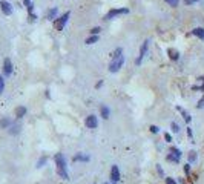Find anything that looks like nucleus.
<instances>
[{
  "label": "nucleus",
  "instance_id": "f257e3e1",
  "mask_svg": "<svg viewBox=\"0 0 204 184\" xmlns=\"http://www.w3.org/2000/svg\"><path fill=\"white\" fill-rule=\"evenodd\" d=\"M123 63H124V55H123L121 48H118V49L114 52V55H112V61H111V64H109V71H111L112 74L118 72V71L123 68Z\"/></svg>",
  "mask_w": 204,
  "mask_h": 184
},
{
  "label": "nucleus",
  "instance_id": "f03ea898",
  "mask_svg": "<svg viewBox=\"0 0 204 184\" xmlns=\"http://www.w3.org/2000/svg\"><path fill=\"white\" fill-rule=\"evenodd\" d=\"M54 160H55V166H57V175L61 176L63 179H68L69 175L66 172V160H65L63 153H55Z\"/></svg>",
  "mask_w": 204,
  "mask_h": 184
},
{
  "label": "nucleus",
  "instance_id": "7ed1b4c3",
  "mask_svg": "<svg viewBox=\"0 0 204 184\" xmlns=\"http://www.w3.org/2000/svg\"><path fill=\"white\" fill-rule=\"evenodd\" d=\"M69 13H65L63 16H60L58 19H55L54 20V26H55V29L57 31H63V28H65V25H66V22L69 20Z\"/></svg>",
  "mask_w": 204,
  "mask_h": 184
},
{
  "label": "nucleus",
  "instance_id": "20e7f679",
  "mask_svg": "<svg viewBox=\"0 0 204 184\" xmlns=\"http://www.w3.org/2000/svg\"><path fill=\"white\" fill-rule=\"evenodd\" d=\"M121 14H129V9L128 8H115V9H111L106 16H105V19L106 20H112L114 17H117V16H121Z\"/></svg>",
  "mask_w": 204,
  "mask_h": 184
},
{
  "label": "nucleus",
  "instance_id": "39448f33",
  "mask_svg": "<svg viewBox=\"0 0 204 184\" xmlns=\"http://www.w3.org/2000/svg\"><path fill=\"white\" fill-rule=\"evenodd\" d=\"M84 124H86V127H89V129H95V127L98 126V120H97L95 115H87L86 120H84Z\"/></svg>",
  "mask_w": 204,
  "mask_h": 184
},
{
  "label": "nucleus",
  "instance_id": "423d86ee",
  "mask_svg": "<svg viewBox=\"0 0 204 184\" xmlns=\"http://www.w3.org/2000/svg\"><path fill=\"white\" fill-rule=\"evenodd\" d=\"M147 48H149V40H146V42L143 43V46H141V49H140V55H138V58H137L135 64H141V60H143V57L146 55V52H147Z\"/></svg>",
  "mask_w": 204,
  "mask_h": 184
},
{
  "label": "nucleus",
  "instance_id": "0eeeda50",
  "mask_svg": "<svg viewBox=\"0 0 204 184\" xmlns=\"http://www.w3.org/2000/svg\"><path fill=\"white\" fill-rule=\"evenodd\" d=\"M0 8H2V13H3L5 16H11V14H13V6H11V3L5 2V0H2V2H0Z\"/></svg>",
  "mask_w": 204,
  "mask_h": 184
},
{
  "label": "nucleus",
  "instance_id": "6e6552de",
  "mask_svg": "<svg viewBox=\"0 0 204 184\" xmlns=\"http://www.w3.org/2000/svg\"><path fill=\"white\" fill-rule=\"evenodd\" d=\"M3 74L6 77H9L13 74V63H11L9 58H5V61H3Z\"/></svg>",
  "mask_w": 204,
  "mask_h": 184
},
{
  "label": "nucleus",
  "instance_id": "1a4fd4ad",
  "mask_svg": "<svg viewBox=\"0 0 204 184\" xmlns=\"http://www.w3.org/2000/svg\"><path fill=\"white\" fill-rule=\"evenodd\" d=\"M111 179H112V182H118L120 181V170H118V166H112V169H111Z\"/></svg>",
  "mask_w": 204,
  "mask_h": 184
},
{
  "label": "nucleus",
  "instance_id": "9d476101",
  "mask_svg": "<svg viewBox=\"0 0 204 184\" xmlns=\"http://www.w3.org/2000/svg\"><path fill=\"white\" fill-rule=\"evenodd\" d=\"M167 55H169V58L173 60V61L180 58V52H178L176 49H167Z\"/></svg>",
  "mask_w": 204,
  "mask_h": 184
},
{
  "label": "nucleus",
  "instance_id": "9b49d317",
  "mask_svg": "<svg viewBox=\"0 0 204 184\" xmlns=\"http://www.w3.org/2000/svg\"><path fill=\"white\" fill-rule=\"evenodd\" d=\"M192 35H196L198 39L204 40V28H195V29L192 31Z\"/></svg>",
  "mask_w": 204,
  "mask_h": 184
},
{
  "label": "nucleus",
  "instance_id": "f8f14e48",
  "mask_svg": "<svg viewBox=\"0 0 204 184\" xmlns=\"http://www.w3.org/2000/svg\"><path fill=\"white\" fill-rule=\"evenodd\" d=\"M100 112H101V117H103L105 120H108V118H109L111 111H109V108H108V106H101V108H100Z\"/></svg>",
  "mask_w": 204,
  "mask_h": 184
},
{
  "label": "nucleus",
  "instance_id": "ddd939ff",
  "mask_svg": "<svg viewBox=\"0 0 204 184\" xmlns=\"http://www.w3.org/2000/svg\"><path fill=\"white\" fill-rule=\"evenodd\" d=\"M25 114H26V108H25V106H20V108L16 109V117H17V118L25 117Z\"/></svg>",
  "mask_w": 204,
  "mask_h": 184
},
{
  "label": "nucleus",
  "instance_id": "4468645a",
  "mask_svg": "<svg viewBox=\"0 0 204 184\" xmlns=\"http://www.w3.org/2000/svg\"><path fill=\"white\" fill-rule=\"evenodd\" d=\"M19 132H20V124H16V123H14V124L9 126V134H11V135H17Z\"/></svg>",
  "mask_w": 204,
  "mask_h": 184
},
{
  "label": "nucleus",
  "instance_id": "2eb2a0df",
  "mask_svg": "<svg viewBox=\"0 0 204 184\" xmlns=\"http://www.w3.org/2000/svg\"><path fill=\"white\" fill-rule=\"evenodd\" d=\"M11 124L13 123H11L9 118H2V120H0V127H2V129H8Z\"/></svg>",
  "mask_w": 204,
  "mask_h": 184
},
{
  "label": "nucleus",
  "instance_id": "dca6fc26",
  "mask_svg": "<svg viewBox=\"0 0 204 184\" xmlns=\"http://www.w3.org/2000/svg\"><path fill=\"white\" fill-rule=\"evenodd\" d=\"M57 13H58V8H52V9H49V11H48V19H49V20H55Z\"/></svg>",
  "mask_w": 204,
  "mask_h": 184
},
{
  "label": "nucleus",
  "instance_id": "f3484780",
  "mask_svg": "<svg viewBox=\"0 0 204 184\" xmlns=\"http://www.w3.org/2000/svg\"><path fill=\"white\" fill-rule=\"evenodd\" d=\"M74 161H84V163H87V161H89V156H87V155H81V153H77V155L74 156Z\"/></svg>",
  "mask_w": 204,
  "mask_h": 184
},
{
  "label": "nucleus",
  "instance_id": "a211bd4d",
  "mask_svg": "<svg viewBox=\"0 0 204 184\" xmlns=\"http://www.w3.org/2000/svg\"><path fill=\"white\" fill-rule=\"evenodd\" d=\"M176 109H178V111L183 114V117H184V121H186V123H190V115H189V114H187V112H186L183 108H180V106H178Z\"/></svg>",
  "mask_w": 204,
  "mask_h": 184
},
{
  "label": "nucleus",
  "instance_id": "6ab92c4d",
  "mask_svg": "<svg viewBox=\"0 0 204 184\" xmlns=\"http://www.w3.org/2000/svg\"><path fill=\"white\" fill-rule=\"evenodd\" d=\"M166 160H167V161H172V163H180V158H178V156H175L173 153H167Z\"/></svg>",
  "mask_w": 204,
  "mask_h": 184
},
{
  "label": "nucleus",
  "instance_id": "aec40b11",
  "mask_svg": "<svg viewBox=\"0 0 204 184\" xmlns=\"http://www.w3.org/2000/svg\"><path fill=\"white\" fill-rule=\"evenodd\" d=\"M97 40H98V35H91L89 39H86V45H94L97 43Z\"/></svg>",
  "mask_w": 204,
  "mask_h": 184
},
{
  "label": "nucleus",
  "instance_id": "412c9836",
  "mask_svg": "<svg viewBox=\"0 0 204 184\" xmlns=\"http://www.w3.org/2000/svg\"><path fill=\"white\" fill-rule=\"evenodd\" d=\"M170 153H173L175 156L181 158V150H180V149H176V147H170Z\"/></svg>",
  "mask_w": 204,
  "mask_h": 184
},
{
  "label": "nucleus",
  "instance_id": "4be33fe9",
  "mask_svg": "<svg viewBox=\"0 0 204 184\" xmlns=\"http://www.w3.org/2000/svg\"><path fill=\"white\" fill-rule=\"evenodd\" d=\"M195 161H196V152L192 150V152L189 153V163H195Z\"/></svg>",
  "mask_w": 204,
  "mask_h": 184
},
{
  "label": "nucleus",
  "instance_id": "5701e85b",
  "mask_svg": "<svg viewBox=\"0 0 204 184\" xmlns=\"http://www.w3.org/2000/svg\"><path fill=\"white\" fill-rule=\"evenodd\" d=\"M100 31H101V28H100V26H95V28L91 29V35H98Z\"/></svg>",
  "mask_w": 204,
  "mask_h": 184
},
{
  "label": "nucleus",
  "instance_id": "b1692460",
  "mask_svg": "<svg viewBox=\"0 0 204 184\" xmlns=\"http://www.w3.org/2000/svg\"><path fill=\"white\" fill-rule=\"evenodd\" d=\"M46 160H48L46 156H42V158L39 160V163H37V167H39V169H40V167H43V164H46Z\"/></svg>",
  "mask_w": 204,
  "mask_h": 184
},
{
  "label": "nucleus",
  "instance_id": "393cba45",
  "mask_svg": "<svg viewBox=\"0 0 204 184\" xmlns=\"http://www.w3.org/2000/svg\"><path fill=\"white\" fill-rule=\"evenodd\" d=\"M170 127H172V132H173V134H178V132H180V126H178L176 123H172Z\"/></svg>",
  "mask_w": 204,
  "mask_h": 184
},
{
  "label": "nucleus",
  "instance_id": "a878e982",
  "mask_svg": "<svg viewBox=\"0 0 204 184\" xmlns=\"http://www.w3.org/2000/svg\"><path fill=\"white\" fill-rule=\"evenodd\" d=\"M166 2H167L170 6H173V8H175V6H178V2H180V0H166Z\"/></svg>",
  "mask_w": 204,
  "mask_h": 184
},
{
  "label": "nucleus",
  "instance_id": "bb28decb",
  "mask_svg": "<svg viewBox=\"0 0 204 184\" xmlns=\"http://www.w3.org/2000/svg\"><path fill=\"white\" fill-rule=\"evenodd\" d=\"M3 89H5V81H3V77L0 75V94L3 92Z\"/></svg>",
  "mask_w": 204,
  "mask_h": 184
},
{
  "label": "nucleus",
  "instance_id": "cd10ccee",
  "mask_svg": "<svg viewBox=\"0 0 204 184\" xmlns=\"http://www.w3.org/2000/svg\"><path fill=\"white\" fill-rule=\"evenodd\" d=\"M150 132L152 134H158L160 132V127L158 126H150Z\"/></svg>",
  "mask_w": 204,
  "mask_h": 184
},
{
  "label": "nucleus",
  "instance_id": "c85d7f7f",
  "mask_svg": "<svg viewBox=\"0 0 204 184\" xmlns=\"http://www.w3.org/2000/svg\"><path fill=\"white\" fill-rule=\"evenodd\" d=\"M193 90H204V78H202V86H193Z\"/></svg>",
  "mask_w": 204,
  "mask_h": 184
},
{
  "label": "nucleus",
  "instance_id": "c756f323",
  "mask_svg": "<svg viewBox=\"0 0 204 184\" xmlns=\"http://www.w3.org/2000/svg\"><path fill=\"white\" fill-rule=\"evenodd\" d=\"M164 140H166V141H167V143H170V141H172V135H170V134H167V132H166V134H164Z\"/></svg>",
  "mask_w": 204,
  "mask_h": 184
},
{
  "label": "nucleus",
  "instance_id": "7c9ffc66",
  "mask_svg": "<svg viewBox=\"0 0 204 184\" xmlns=\"http://www.w3.org/2000/svg\"><path fill=\"white\" fill-rule=\"evenodd\" d=\"M166 184H176V181H175L173 178H169V176H167V178H166Z\"/></svg>",
  "mask_w": 204,
  "mask_h": 184
},
{
  "label": "nucleus",
  "instance_id": "2f4dec72",
  "mask_svg": "<svg viewBox=\"0 0 204 184\" xmlns=\"http://www.w3.org/2000/svg\"><path fill=\"white\" fill-rule=\"evenodd\" d=\"M37 20V16L32 13V14H29V22H35Z\"/></svg>",
  "mask_w": 204,
  "mask_h": 184
},
{
  "label": "nucleus",
  "instance_id": "473e14b6",
  "mask_svg": "<svg viewBox=\"0 0 204 184\" xmlns=\"http://www.w3.org/2000/svg\"><path fill=\"white\" fill-rule=\"evenodd\" d=\"M184 172H186V175L190 173V164H186V166H184Z\"/></svg>",
  "mask_w": 204,
  "mask_h": 184
},
{
  "label": "nucleus",
  "instance_id": "72a5a7b5",
  "mask_svg": "<svg viewBox=\"0 0 204 184\" xmlns=\"http://www.w3.org/2000/svg\"><path fill=\"white\" fill-rule=\"evenodd\" d=\"M198 109H201V108H204V98H201L199 100V103H198V106H196Z\"/></svg>",
  "mask_w": 204,
  "mask_h": 184
},
{
  "label": "nucleus",
  "instance_id": "f704fd0d",
  "mask_svg": "<svg viewBox=\"0 0 204 184\" xmlns=\"http://www.w3.org/2000/svg\"><path fill=\"white\" fill-rule=\"evenodd\" d=\"M196 2H198V0H184L186 5H192V3H196Z\"/></svg>",
  "mask_w": 204,
  "mask_h": 184
},
{
  "label": "nucleus",
  "instance_id": "c9c22d12",
  "mask_svg": "<svg viewBox=\"0 0 204 184\" xmlns=\"http://www.w3.org/2000/svg\"><path fill=\"white\" fill-rule=\"evenodd\" d=\"M187 137H189V138H192V137H193V132H192V129H190V127H187Z\"/></svg>",
  "mask_w": 204,
  "mask_h": 184
},
{
  "label": "nucleus",
  "instance_id": "e433bc0d",
  "mask_svg": "<svg viewBox=\"0 0 204 184\" xmlns=\"http://www.w3.org/2000/svg\"><path fill=\"white\" fill-rule=\"evenodd\" d=\"M101 86H103V80H100V81L97 83V87H101Z\"/></svg>",
  "mask_w": 204,
  "mask_h": 184
},
{
  "label": "nucleus",
  "instance_id": "4c0bfd02",
  "mask_svg": "<svg viewBox=\"0 0 204 184\" xmlns=\"http://www.w3.org/2000/svg\"><path fill=\"white\" fill-rule=\"evenodd\" d=\"M157 169H158V173H160V175H163V169H161L160 166H157Z\"/></svg>",
  "mask_w": 204,
  "mask_h": 184
},
{
  "label": "nucleus",
  "instance_id": "58836bf2",
  "mask_svg": "<svg viewBox=\"0 0 204 184\" xmlns=\"http://www.w3.org/2000/svg\"><path fill=\"white\" fill-rule=\"evenodd\" d=\"M180 184H186V181H184L183 178H180Z\"/></svg>",
  "mask_w": 204,
  "mask_h": 184
},
{
  "label": "nucleus",
  "instance_id": "ea45409f",
  "mask_svg": "<svg viewBox=\"0 0 204 184\" xmlns=\"http://www.w3.org/2000/svg\"><path fill=\"white\" fill-rule=\"evenodd\" d=\"M105 184H109V182H105Z\"/></svg>",
  "mask_w": 204,
  "mask_h": 184
}]
</instances>
